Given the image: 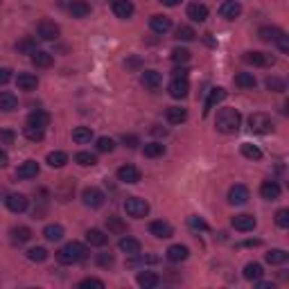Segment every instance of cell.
Returning a JSON list of instances; mask_svg holds the SVG:
<instances>
[{
    "mask_svg": "<svg viewBox=\"0 0 289 289\" xmlns=\"http://www.w3.org/2000/svg\"><path fill=\"white\" fill-rule=\"evenodd\" d=\"M64 226L61 224H48L43 228V238L48 240V242H59V240H64Z\"/></svg>",
    "mask_w": 289,
    "mask_h": 289,
    "instance_id": "obj_32",
    "label": "cell"
},
{
    "mask_svg": "<svg viewBox=\"0 0 289 289\" xmlns=\"http://www.w3.org/2000/svg\"><path fill=\"white\" fill-rule=\"evenodd\" d=\"M88 255V249L80 242H68L66 246H61L59 251H57V260H59V265H77V262L86 260Z\"/></svg>",
    "mask_w": 289,
    "mask_h": 289,
    "instance_id": "obj_2",
    "label": "cell"
},
{
    "mask_svg": "<svg viewBox=\"0 0 289 289\" xmlns=\"http://www.w3.org/2000/svg\"><path fill=\"white\" fill-rule=\"evenodd\" d=\"M134 12H136V7H134L131 0H113V14L118 18L127 20V18L134 16Z\"/></svg>",
    "mask_w": 289,
    "mask_h": 289,
    "instance_id": "obj_13",
    "label": "cell"
},
{
    "mask_svg": "<svg viewBox=\"0 0 289 289\" xmlns=\"http://www.w3.org/2000/svg\"><path fill=\"white\" fill-rule=\"evenodd\" d=\"M9 235H12L14 244H28V242L32 240V230H30L28 226H16V228L9 230Z\"/></svg>",
    "mask_w": 289,
    "mask_h": 289,
    "instance_id": "obj_29",
    "label": "cell"
},
{
    "mask_svg": "<svg viewBox=\"0 0 289 289\" xmlns=\"http://www.w3.org/2000/svg\"><path fill=\"white\" fill-rule=\"evenodd\" d=\"M276 43H278V48H280V52H285V55H287V52H289V36L285 32H280L276 36Z\"/></svg>",
    "mask_w": 289,
    "mask_h": 289,
    "instance_id": "obj_56",
    "label": "cell"
},
{
    "mask_svg": "<svg viewBox=\"0 0 289 289\" xmlns=\"http://www.w3.org/2000/svg\"><path fill=\"white\" fill-rule=\"evenodd\" d=\"M190 257V249L183 244H172L170 249H167V260L170 262H183Z\"/></svg>",
    "mask_w": 289,
    "mask_h": 289,
    "instance_id": "obj_23",
    "label": "cell"
},
{
    "mask_svg": "<svg viewBox=\"0 0 289 289\" xmlns=\"http://www.w3.org/2000/svg\"><path fill=\"white\" fill-rule=\"evenodd\" d=\"M249 129L253 131V134H260V136L271 134V131H273L271 115H267V113H253L249 118Z\"/></svg>",
    "mask_w": 289,
    "mask_h": 289,
    "instance_id": "obj_4",
    "label": "cell"
},
{
    "mask_svg": "<svg viewBox=\"0 0 289 289\" xmlns=\"http://www.w3.org/2000/svg\"><path fill=\"white\" fill-rule=\"evenodd\" d=\"M262 276H265V269H262V265H257V262H249V265L244 267V278L249 282L260 280Z\"/></svg>",
    "mask_w": 289,
    "mask_h": 289,
    "instance_id": "obj_35",
    "label": "cell"
},
{
    "mask_svg": "<svg viewBox=\"0 0 289 289\" xmlns=\"http://www.w3.org/2000/svg\"><path fill=\"white\" fill-rule=\"evenodd\" d=\"M23 134H25V138L32 140V143H41V140L45 138V129L32 127V124H25V127H23Z\"/></svg>",
    "mask_w": 289,
    "mask_h": 289,
    "instance_id": "obj_38",
    "label": "cell"
},
{
    "mask_svg": "<svg viewBox=\"0 0 289 289\" xmlns=\"http://www.w3.org/2000/svg\"><path fill=\"white\" fill-rule=\"evenodd\" d=\"M170 95L174 97V99H181V97H186L188 95V91H190V84H188V80H172L170 84Z\"/></svg>",
    "mask_w": 289,
    "mask_h": 289,
    "instance_id": "obj_27",
    "label": "cell"
},
{
    "mask_svg": "<svg viewBox=\"0 0 289 289\" xmlns=\"http://www.w3.org/2000/svg\"><path fill=\"white\" fill-rule=\"evenodd\" d=\"M82 201H84V206H88V208H102L107 197H104V192L99 190V188H86V190L82 192Z\"/></svg>",
    "mask_w": 289,
    "mask_h": 289,
    "instance_id": "obj_6",
    "label": "cell"
},
{
    "mask_svg": "<svg viewBox=\"0 0 289 289\" xmlns=\"http://www.w3.org/2000/svg\"><path fill=\"white\" fill-rule=\"evenodd\" d=\"M159 3H163L165 7H176V5L181 3V0H159Z\"/></svg>",
    "mask_w": 289,
    "mask_h": 289,
    "instance_id": "obj_61",
    "label": "cell"
},
{
    "mask_svg": "<svg viewBox=\"0 0 289 289\" xmlns=\"http://www.w3.org/2000/svg\"><path fill=\"white\" fill-rule=\"evenodd\" d=\"M165 118H167V122L170 124H181V122H186L188 111L186 109H181V107H170L167 109V113H165Z\"/></svg>",
    "mask_w": 289,
    "mask_h": 289,
    "instance_id": "obj_34",
    "label": "cell"
},
{
    "mask_svg": "<svg viewBox=\"0 0 289 289\" xmlns=\"http://www.w3.org/2000/svg\"><path fill=\"white\" fill-rule=\"evenodd\" d=\"M219 14L226 20H235L242 14V5L238 0H226V3H222V7H219Z\"/></svg>",
    "mask_w": 289,
    "mask_h": 289,
    "instance_id": "obj_17",
    "label": "cell"
},
{
    "mask_svg": "<svg viewBox=\"0 0 289 289\" xmlns=\"http://www.w3.org/2000/svg\"><path fill=\"white\" fill-rule=\"evenodd\" d=\"M91 138H93L91 127H77V129H72V140H75L77 145H86V143H91Z\"/></svg>",
    "mask_w": 289,
    "mask_h": 289,
    "instance_id": "obj_37",
    "label": "cell"
},
{
    "mask_svg": "<svg viewBox=\"0 0 289 289\" xmlns=\"http://www.w3.org/2000/svg\"><path fill=\"white\" fill-rule=\"evenodd\" d=\"M276 224L280 226V228H289V210H278L276 213Z\"/></svg>",
    "mask_w": 289,
    "mask_h": 289,
    "instance_id": "obj_52",
    "label": "cell"
},
{
    "mask_svg": "<svg viewBox=\"0 0 289 289\" xmlns=\"http://www.w3.org/2000/svg\"><path fill=\"white\" fill-rule=\"evenodd\" d=\"M16 50L18 52H28V55H32L36 50V39L34 36H25V39H20L16 43Z\"/></svg>",
    "mask_w": 289,
    "mask_h": 289,
    "instance_id": "obj_46",
    "label": "cell"
},
{
    "mask_svg": "<svg viewBox=\"0 0 289 289\" xmlns=\"http://www.w3.org/2000/svg\"><path fill=\"white\" fill-rule=\"evenodd\" d=\"M240 124H242V115L238 109H222L217 113V120H215V127L222 134H238L240 131Z\"/></svg>",
    "mask_w": 289,
    "mask_h": 289,
    "instance_id": "obj_1",
    "label": "cell"
},
{
    "mask_svg": "<svg viewBox=\"0 0 289 289\" xmlns=\"http://www.w3.org/2000/svg\"><path fill=\"white\" fill-rule=\"evenodd\" d=\"M118 181H122V183H129V186H134V183H138L140 178V170L136 165H122V167H118Z\"/></svg>",
    "mask_w": 289,
    "mask_h": 289,
    "instance_id": "obj_7",
    "label": "cell"
},
{
    "mask_svg": "<svg viewBox=\"0 0 289 289\" xmlns=\"http://www.w3.org/2000/svg\"><path fill=\"white\" fill-rule=\"evenodd\" d=\"M170 57H172V61H174V64H188V61H190V50H186V48H174Z\"/></svg>",
    "mask_w": 289,
    "mask_h": 289,
    "instance_id": "obj_49",
    "label": "cell"
},
{
    "mask_svg": "<svg viewBox=\"0 0 289 289\" xmlns=\"http://www.w3.org/2000/svg\"><path fill=\"white\" fill-rule=\"evenodd\" d=\"M16 86L20 91H36L39 80H36V75H32V72H20L16 77Z\"/></svg>",
    "mask_w": 289,
    "mask_h": 289,
    "instance_id": "obj_26",
    "label": "cell"
},
{
    "mask_svg": "<svg viewBox=\"0 0 289 289\" xmlns=\"http://www.w3.org/2000/svg\"><path fill=\"white\" fill-rule=\"evenodd\" d=\"M226 99V91L222 86H217V88H213V91L208 93V99H206V107H203V115H208L210 111L215 109V104H219V102H224Z\"/></svg>",
    "mask_w": 289,
    "mask_h": 289,
    "instance_id": "obj_20",
    "label": "cell"
},
{
    "mask_svg": "<svg viewBox=\"0 0 289 289\" xmlns=\"http://www.w3.org/2000/svg\"><path fill=\"white\" fill-rule=\"evenodd\" d=\"M165 154V145L163 143H147L145 145V156L147 159H159Z\"/></svg>",
    "mask_w": 289,
    "mask_h": 289,
    "instance_id": "obj_43",
    "label": "cell"
},
{
    "mask_svg": "<svg viewBox=\"0 0 289 289\" xmlns=\"http://www.w3.org/2000/svg\"><path fill=\"white\" fill-rule=\"evenodd\" d=\"M75 163L77 165H82V167H93V165H97V156L91 154V151H77Z\"/></svg>",
    "mask_w": 289,
    "mask_h": 289,
    "instance_id": "obj_40",
    "label": "cell"
},
{
    "mask_svg": "<svg viewBox=\"0 0 289 289\" xmlns=\"http://www.w3.org/2000/svg\"><path fill=\"white\" fill-rule=\"evenodd\" d=\"M118 246H120V251L127 255H140V242L136 238H129V235L127 238H120Z\"/></svg>",
    "mask_w": 289,
    "mask_h": 289,
    "instance_id": "obj_24",
    "label": "cell"
},
{
    "mask_svg": "<svg viewBox=\"0 0 289 289\" xmlns=\"http://www.w3.org/2000/svg\"><path fill=\"white\" fill-rule=\"evenodd\" d=\"M0 3H3V0H0Z\"/></svg>",
    "mask_w": 289,
    "mask_h": 289,
    "instance_id": "obj_63",
    "label": "cell"
},
{
    "mask_svg": "<svg viewBox=\"0 0 289 289\" xmlns=\"http://www.w3.org/2000/svg\"><path fill=\"white\" fill-rule=\"evenodd\" d=\"M176 39L178 41H194L197 39V32H194L190 25H178L176 28Z\"/></svg>",
    "mask_w": 289,
    "mask_h": 289,
    "instance_id": "obj_47",
    "label": "cell"
},
{
    "mask_svg": "<svg viewBox=\"0 0 289 289\" xmlns=\"http://www.w3.org/2000/svg\"><path fill=\"white\" fill-rule=\"evenodd\" d=\"M188 68H176L174 72H172V77H174V80H188Z\"/></svg>",
    "mask_w": 289,
    "mask_h": 289,
    "instance_id": "obj_58",
    "label": "cell"
},
{
    "mask_svg": "<svg viewBox=\"0 0 289 289\" xmlns=\"http://www.w3.org/2000/svg\"><path fill=\"white\" fill-rule=\"evenodd\" d=\"M124 210H127L129 217L143 219V217L149 215V203H147L145 199H140V197H127L124 199Z\"/></svg>",
    "mask_w": 289,
    "mask_h": 289,
    "instance_id": "obj_3",
    "label": "cell"
},
{
    "mask_svg": "<svg viewBox=\"0 0 289 289\" xmlns=\"http://www.w3.org/2000/svg\"><path fill=\"white\" fill-rule=\"evenodd\" d=\"M14 138H16V134L12 129H0V145H12Z\"/></svg>",
    "mask_w": 289,
    "mask_h": 289,
    "instance_id": "obj_55",
    "label": "cell"
},
{
    "mask_svg": "<svg viewBox=\"0 0 289 289\" xmlns=\"http://www.w3.org/2000/svg\"><path fill=\"white\" fill-rule=\"evenodd\" d=\"M32 64L36 68H50L52 64H55V57H52L50 52H45V50H34L32 52Z\"/></svg>",
    "mask_w": 289,
    "mask_h": 289,
    "instance_id": "obj_30",
    "label": "cell"
},
{
    "mask_svg": "<svg viewBox=\"0 0 289 289\" xmlns=\"http://www.w3.org/2000/svg\"><path fill=\"white\" fill-rule=\"evenodd\" d=\"M82 289H88V287H95V289H104V282L99 280V278H84L80 282Z\"/></svg>",
    "mask_w": 289,
    "mask_h": 289,
    "instance_id": "obj_54",
    "label": "cell"
},
{
    "mask_svg": "<svg viewBox=\"0 0 289 289\" xmlns=\"http://www.w3.org/2000/svg\"><path fill=\"white\" fill-rule=\"evenodd\" d=\"M68 12H70L72 18H86L88 14H91V5H88L86 0H72Z\"/></svg>",
    "mask_w": 289,
    "mask_h": 289,
    "instance_id": "obj_25",
    "label": "cell"
},
{
    "mask_svg": "<svg viewBox=\"0 0 289 289\" xmlns=\"http://www.w3.org/2000/svg\"><path fill=\"white\" fill-rule=\"evenodd\" d=\"M5 203H7V208L16 215L28 210V197H25V194H9V197L5 199Z\"/></svg>",
    "mask_w": 289,
    "mask_h": 289,
    "instance_id": "obj_15",
    "label": "cell"
},
{
    "mask_svg": "<svg viewBox=\"0 0 289 289\" xmlns=\"http://www.w3.org/2000/svg\"><path fill=\"white\" fill-rule=\"evenodd\" d=\"M140 84H143L145 88H149V91H156L163 84V75L156 70H145L143 75H140Z\"/></svg>",
    "mask_w": 289,
    "mask_h": 289,
    "instance_id": "obj_19",
    "label": "cell"
},
{
    "mask_svg": "<svg viewBox=\"0 0 289 289\" xmlns=\"http://www.w3.org/2000/svg\"><path fill=\"white\" fill-rule=\"evenodd\" d=\"M242 154H244L249 161H260L262 159L260 147H255V145H251V143H242Z\"/></svg>",
    "mask_w": 289,
    "mask_h": 289,
    "instance_id": "obj_45",
    "label": "cell"
},
{
    "mask_svg": "<svg viewBox=\"0 0 289 289\" xmlns=\"http://www.w3.org/2000/svg\"><path fill=\"white\" fill-rule=\"evenodd\" d=\"M235 84H238L240 88H255V77H253V72H238L235 75Z\"/></svg>",
    "mask_w": 289,
    "mask_h": 289,
    "instance_id": "obj_41",
    "label": "cell"
},
{
    "mask_svg": "<svg viewBox=\"0 0 289 289\" xmlns=\"http://www.w3.org/2000/svg\"><path fill=\"white\" fill-rule=\"evenodd\" d=\"M244 61H246V64L260 66V68H269V66L276 64V59H273L271 55H267V52H246Z\"/></svg>",
    "mask_w": 289,
    "mask_h": 289,
    "instance_id": "obj_9",
    "label": "cell"
},
{
    "mask_svg": "<svg viewBox=\"0 0 289 289\" xmlns=\"http://www.w3.org/2000/svg\"><path fill=\"white\" fill-rule=\"evenodd\" d=\"M36 34H39V39H43V41H57L61 34V28L55 23V20H41V23L36 25Z\"/></svg>",
    "mask_w": 289,
    "mask_h": 289,
    "instance_id": "obj_5",
    "label": "cell"
},
{
    "mask_svg": "<svg viewBox=\"0 0 289 289\" xmlns=\"http://www.w3.org/2000/svg\"><path fill=\"white\" fill-rule=\"evenodd\" d=\"M97 265H99V267H104V269L113 267V265H115L113 253H99V255H97Z\"/></svg>",
    "mask_w": 289,
    "mask_h": 289,
    "instance_id": "obj_53",
    "label": "cell"
},
{
    "mask_svg": "<svg viewBox=\"0 0 289 289\" xmlns=\"http://www.w3.org/2000/svg\"><path fill=\"white\" fill-rule=\"evenodd\" d=\"M39 172H41L39 163L36 161H25L23 165L16 170V178H23V181H28V178H36L39 176Z\"/></svg>",
    "mask_w": 289,
    "mask_h": 289,
    "instance_id": "obj_14",
    "label": "cell"
},
{
    "mask_svg": "<svg viewBox=\"0 0 289 289\" xmlns=\"http://www.w3.org/2000/svg\"><path fill=\"white\" fill-rule=\"evenodd\" d=\"M188 18L194 20V23H203L208 18V7L201 3H192L188 5Z\"/></svg>",
    "mask_w": 289,
    "mask_h": 289,
    "instance_id": "obj_21",
    "label": "cell"
},
{
    "mask_svg": "<svg viewBox=\"0 0 289 289\" xmlns=\"http://www.w3.org/2000/svg\"><path fill=\"white\" fill-rule=\"evenodd\" d=\"M249 201V188L238 183V186H233L228 190V203L230 206H244V203Z\"/></svg>",
    "mask_w": 289,
    "mask_h": 289,
    "instance_id": "obj_8",
    "label": "cell"
},
{
    "mask_svg": "<svg viewBox=\"0 0 289 289\" xmlns=\"http://www.w3.org/2000/svg\"><path fill=\"white\" fill-rule=\"evenodd\" d=\"M136 282L143 289H154L161 285V278H159V273H154V271H140L138 276H136Z\"/></svg>",
    "mask_w": 289,
    "mask_h": 289,
    "instance_id": "obj_16",
    "label": "cell"
},
{
    "mask_svg": "<svg viewBox=\"0 0 289 289\" xmlns=\"http://www.w3.org/2000/svg\"><path fill=\"white\" fill-rule=\"evenodd\" d=\"M18 109V97L14 93H0V111L3 113H12Z\"/></svg>",
    "mask_w": 289,
    "mask_h": 289,
    "instance_id": "obj_28",
    "label": "cell"
},
{
    "mask_svg": "<svg viewBox=\"0 0 289 289\" xmlns=\"http://www.w3.org/2000/svg\"><path fill=\"white\" fill-rule=\"evenodd\" d=\"M265 86H267V91H271V93H285L287 91V84H285V80H280V77H267Z\"/></svg>",
    "mask_w": 289,
    "mask_h": 289,
    "instance_id": "obj_42",
    "label": "cell"
},
{
    "mask_svg": "<svg viewBox=\"0 0 289 289\" xmlns=\"http://www.w3.org/2000/svg\"><path fill=\"white\" fill-rule=\"evenodd\" d=\"M149 28H151V32H156V34H167L172 30V20L167 16H163V14H154V16L149 18Z\"/></svg>",
    "mask_w": 289,
    "mask_h": 289,
    "instance_id": "obj_12",
    "label": "cell"
},
{
    "mask_svg": "<svg viewBox=\"0 0 289 289\" xmlns=\"http://www.w3.org/2000/svg\"><path fill=\"white\" fill-rule=\"evenodd\" d=\"M28 124L45 129V127L50 124V113H48V111H43V109H36V111H32V113L28 115Z\"/></svg>",
    "mask_w": 289,
    "mask_h": 289,
    "instance_id": "obj_22",
    "label": "cell"
},
{
    "mask_svg": "<svg viewBox=\"0 0 289 289\" xmlns=\"http://www.w3.org/2000/svg\"><path fill=\"white\" fill-rule=\"evenodd\" d=\"M12 80V70L9 68H0V84H7Z\"/></svg>",
    "mask_w": 289,
    "mask_h": 289,
    "instance_id": "obj_59",
    "label": "cell"
},
{
    "mask_svg": "<svg viewBox=\"0 0 289 289\" xmlns=\"http://www.w3.org/2000/svg\"><path fill=\"white\" fill-rule=\"evenodd\" d=\"M151 131H154L156 136H165V134H167V129H159V127H156V129H151Z\"/></svg>",
    "mask_w": 289,
    "mask_h": 289,
    "instance_id": "obj_62",
    "label": "cell"
},
{
    "mask_svg": "<svg viewBox=\"0 0 289 289\" xmlns=\"http://www.w3.org/2000/svg\"><path fill=\"white\" fill-rule=\"evenodd\" d=\"M282 30H278V28H269V25H267V28H260V32H257V36H260L262 41H265V43H271V41H276V36L280 34Z\"/></svg>",
    "mask_w": 289,
    "mask_h": 289,
    "instance_id": "obj_48",
    "label": "cell"
},
{
    "mask_svg": "<svg viewBox=\"0 0 289 289\" xmlns=\"http://www.w3.org/2000/svg\"><path fill=\"white\" fill-rule=\"evenodd\" d=\"M86 242H88L91 246H107L109 235L102 233L99 228H88V230H86Z\"/></svg>",
    "mask_w": 289,
    "mask_h": 289,
    "instance_id": "obj_31",
    "label": "cell"
},
{
    "mask_svg": "<svg viewBox=\"0 0 289 289\" xmlns=\"http://www.w3.org/2000/svg\"><path fill=\"white\" fill-rule=\"evenodd\" d=\"M9 165V154L5 149H0V170H3V167H7Z\"/></svg>",
    "mask_w": 289,
    "mask_h": 289,
    "instance_id": "obj_60",
    "label": "cell"
},
{
    "mask_svg": "<svg viewBox=\"0 0 289 289\" xmlns=\"http://www.w3.org/2000/svg\"><path fill=\"white\" fill-rule=\"evenodd\" d=\"M97 149L104 151V154H111L115 149V140L113 138H107V136H102V138H97Z\"/></svg>",
    "mask_w": 289,
    "mask_h": 289,
    "instance_id": "obj_50",
    "label": "cell"
},
{
    "mask_svg": "<svg viewBox=\"0 0 289 289\" xmlns=\"http://www.w3.org/2000/svg\"><path fill=\"white\" fill-rule=\"evenodd\" d=\"M287 257H289V253L285 249H271L269 253L265 255V260L269 262V265H285Z\"/></svg>",
    "mask_w": 289,
    "mask_h": 289,
    "instance_id": "obj_36",
    "label": "cell"
},
{
    "mask_svg": "<svg viewBox=\"0 0 289 289\" xmlns=\"http://www.w3.org/2000/svg\"><path fill=\"white\" fill-rule=\"evenodd\" d=\"M230 224H233L235 230H240V233H249V230L255 228V217L253 215H235L233 219H230Z\"/></svg>",
    "mask_w": 289,
    "mask_h": 289,
    "instance_id": "obj_10",
    "label": "cell"
},
{
    "mask_svg": "<svg viewBox=\"0 0 289 289\" xmlns=\"http://www.w3.org/2000/svg\"><path fill=\"white\" fill-rule=\"evenodd\" d=\"M122 143L127 145V147H131V149H134V147H138V145H140V140H138V136L124 134V136H122Z\"/></svg>",
    "mask_w": 289,
    "mask_h": 289,
    "instance_id": "obj_57",
    "label": "cell"
},
{
    "mask_svg": "<svg viewBox=\"0 0 289 289\" xmlns=\"http://www.w3.org/2000/svg\"><path fill=\"white\" fill-rule=\"evenodd\" d=\"M45 163H48L50 167H57V170H59V167H64L68 163V154H66V151H50Z\"/></svg>",
    "mask_w": 289,
    "mask_h": 289,
    "instance_id": "obj_39",
    "label": "cell"
},
{
    "mask_svg": "<svg viewBox=\"0 0 289 289\" xmlns=\"http://www.w3.org/2000/svg\"><path fill=\"white\" fill-rule=\"evenodd\" d=\"M149 233L154 235V238H159V240H167V238H172V235H174V228H172V224H167V222H163V219H159V222H151L149 224Z\"/></svg>",
    "mask_w": 289,
    "mask_h": 289,
    "instance_id": "obj_11",
    "label": "cell"
},
{
    "mask_svg": "<svg viewBox=\"0 0 289 289\" xmlns=\"http://www.w3.org/2000/svg\"><path fill=\"white\" fill-rule=\"evenodd\" d=\"M48 249L45 246H34V249H30L28 251V260H32V262H45L48 260Z\"/></svg>",
    "mask_w": 289,
    "mask_h": 289,
    "instance_id": "obj_44",
    "label": "cell"
},
{
    "mask_svg": "<svg viewBox=\"0 0 289 289\" xmlns=\"http://www.w3.org/2000/svg\"><path fill=\"white\" fill-rule=\"evenodd\" d=\"M188 226H190L192 230H208V224L203 222L201 217H197V215H192V217H188Z\"/></svg>",
    "mask_w": 289,
    "mask_h": 289,
    "instance_id": "obj_51",
    "label": "cell"
},
{
    "mask_svg": "<svg viewBox=\"0 0 289 289\" xmlns=\"http://www.w3.org/2000/svg\"><path fill=\"white\" fill-rule=\"evenodd\" d=\"M107 228H109V233H113V235L127 233V224H124L118 215H109V217H107Z\"/></svg>",
    "mask_w": 289,
    "mask_h": 289,
    "instance_id": "obj_33",
    "label": "cell"
},
{
    "mask_svg": "<svg viewBox=\"0 0 289 289\" xmlns=\"http://www.w3.org/2000/svg\"><path fill=\"white\" fill-rule=\"evenodd\" d=\"M111 3H113V0H111Z\"/></svg>",
    "mask_w": 289,
    "mask_h": 289,
    "instance_id": "obj_64",
    "label": "cell"
},
{
    "mask_svg": "<svg viewBox=\"0 0 289 289\" xmlns=\"http://www.w3.org/2000/svg\"><path fill=\"white\" fill-rule=\"evenodd\" d=\"M280 186H278L276 181H262L260 186V197L267 199V201H276L278 197H280Z\"/></svg>",
    "mask_w": 289,
    "mask_h": 289,
    "instance_id": "obj_18",
    "label": "cell"
}]
</instances>
